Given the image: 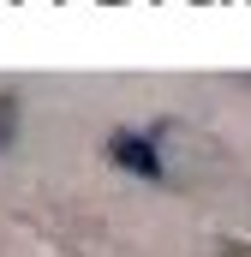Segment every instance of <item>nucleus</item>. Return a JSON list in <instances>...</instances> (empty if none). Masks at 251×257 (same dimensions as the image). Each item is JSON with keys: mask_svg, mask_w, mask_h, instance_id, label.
<instances>
[{"mask_svg": "<svg viewBox=\"0 0 251 257\" xmlns=\"http://www.w3.org/2000/svg\"><path fill=\"white\" fill-rule=\"evenodd\" d=\"M12 138H18V102H12V96H0V156L12 150Z\"/></svg>", "mask_w": 251, "mask_h": 257, "instance_id": "nucleus-2", "label": "nucleus"}, {"mask_svg": "<svg viewBox=\"0 0 251 257\" xmlns=\"http://www.w3.org/2000/svg\"><path fill=\"white\" fill-rule=\"evenodd\" d=\"M108 156L120 162V168H132V174H144V180H162L168 168H162V150L150 144V138H138V132H114L108 138Z\"/></svg>", "mask_w": 251, "mask_h": 257, "instance_id": "nucleus-1", "label": "nucleus"}]
</instances>
